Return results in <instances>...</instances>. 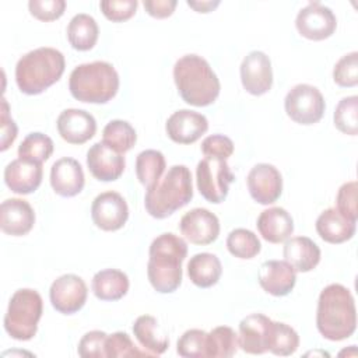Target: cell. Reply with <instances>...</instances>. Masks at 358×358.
<instances>
[{
    "label": "cell",
    "instance_id": "43",
    "mask_svg": "<svg viewBox=\"0 0 358 358\" xmlns=\"http://www.w3.org/2000/svg\"><path fill=\"white\" fill-rule=\"evenodd\" d=\"M106 333L101 330H92L83 336L78 343V355L83 358H103Z\"/></svg>",
    "mask_w": 358,
    "mask_h": 358
},
{
    "label": "cell",
    "instance_id": "47",
    "mask_svg": "<svg viewBox=\"0 0 358 358\" xmlns=\"http://www.w3.org/2000/svg\"><path fill=\"white\" fill-rule=\"evenodd\" d=\"M176 4H178L176 0H144L143 1L145 11L155 18H166L172 15Z\"/></svg>",
    "mask_w": 358,
    "mask_h": 358
},
{
    "label": "cell",
    "instance_id": "1",
    "mask_svg": "<svg viewBox=\"0 0 358 358\" xmlns=\"http://www.w3.org/2000/svg\"><path fill=\"white\" fill-rule=\"evenodd\" d=\"M147 275L152 288L161 294L173 292L182 282V262L187 255L183 238L165 232L150 245Z\"/></svg>",
    "mask_w": 358,
    "mask_h": 358
},
{
    "label": "cell",
    "instance_id": "48",
    "mask_svg": "<svg viewBox=\"0 0 358 358\" xmlns=\"http://www.w3.org/2000/svg\"><path fill=\"white\" fill-rule=\"evenodd\" d=\"M220 4V1L218 0H214V1H211V0H206V1H194V0H187V6L189 7H192V8H194L197 13H208V11H211V10H214L217 6Z\"/></svg>",
    "mask_w": 358,
    "mask_h": 358
},
{
    "label": "cell",
    "instance_id": "38",
    "mask_svg": "<svg viewBox=\"0 0 358 358\" xmlns=\"http://www.w3.org/2000/svg\"><path fill=\"white\" fill-rule=\"evenodd\" d=\"M176 351L185 358H207V333L200 329L185 331L176 343Z\"/></svg>",
    "mask_w": 358,
    "mask_h": 358
},
{
    "label": "cell",
    "instance_id": "36",
    "mask_svg": "<svg viewBox=\"0 0 358 358\" xmlns=\"http://www.w3.org/2000/svg\"><path fill=\"white\" fill-rule=\"evenodd\" d=\"M227 248L229 253L238 259H252L260 249V241L257 235L245 228H236L229 232L227 238Z\"/></svg>",
    "mask_w": 358,
    "mask_h": 358
},
{
    "label": "cell",
    "instance_id": "12",
    "mask_svg": "<svg viewBox=\"0 0 358 358\" xmlns=\"http://www.w3.org/2000/svg\"><path fill=\"white\" fill-rule=\"evenodd\" d=\"M91 217L98 228L103 231H117L129 218V207L123 196L117 192H103L94 199Z\"/></svg>",
    "mask_w": 358,
    "mask_h": 358
},
{
    "label": "cell",
    "instance_id": "20",
    "mask_svg": "<svg viewBox=\"0 0 358 358\" xmlns=\"http://www.w3.org/2000/svg\"><path fill=\"white\" fill-rule=\"evenodd\" d=\"M35 224L31 204L22 199H7L0 206V228L11 236L27 235Z\"/></svg>",
    "mask_w": 358,
    "mask_h": 358
},
{
    "label": "cell",
    "instance_id": "28",
    "mask_svg": "<svg viewBox=\"0 0 358 358\" xmlns=\"http://www.w3.org/2000/svg\"><path fill=\"white\" fill-rule=\"evenodd\" d=\"M133 333L141 347L151 355H161L169 347V340L154 316H138L133 324Z\"/></svg>",
    "mask_w": 358,
    "mask_h": 358
},
{
    "label": "cell",
    "instance_id": "7",
    "mask_svg": "<svg viewBox=\"0 0 358 358\" xmlns=\"http://www.w3.org/2000/svg\"><path fill=\"white\" fill-rule=\"evenodd\" d=\"M43 312L41 295L31 288L15 291L4 315V329L10 337L20 341L31 340L38 330V322Z\"/></svg>",
    "mask_w": 358,
    "mask_h": 358
},
{
    "label": "cell",
    "instance_id": "46",
    "mask_svg": "<svg viewBox=\"0 0 358 358\" xmlns=\"http://www.w3.org/2000/svg\"><path fill=\"white\" fill-rule=\"evenodd\" d=\"M17 137V126L11 116L8 115V103L3 98L1 99V143L0 150L6 151L15 140Z\"/></svg>",
    "mask_w": 358,
    "mask_h": 358
},
{
    "label": "cell",
    "instance_id": "45",
    "mask_svg": "<svg viewBox=\"0 0 358 358\" xmlns=\"http://www.w3.org/2000/svg\"><path fill=\"white\" fill-rule=\"evenodd\" d=\"M201 151L204 157L227 159L234 152V143L229 137L224 134H213L203 140Z\"/></svg>",
    "mask_w": 358,
    "mask_h": 358
},
{
    "label": "cell",
    "instance_id": "35",
    "mask_svg": "<svg viewBox=\"0 0 358 358\" xmlns=\"http://www.w3.org/2000/svg\"><path fill=\"white\" fill-rule=\"evenodd\" d=\"M53 152V141L49 136L35 131L29 133L18 147V157L27 161L42 164Z\"/></svg>",
    "mask_w": 358,
    "mask_h": 358
},
{
    "label": "cell",
    "instance_id": "29",
    "mask_svg": "<svg viewBox=\"0 0 358 358\" xmlns=\"http://www.w3.org/2000/svg\"><path fill=\"white\" fill-rule=\"evenodd\" d=\"M222 274L220 259L213 253H197L187 263V275L190 281L200 287L208 288L218 282Z\"/></svg>",
    "mask_w": 358,
    "mask_h": 358
},
{
    "label": "cell",
    "instance_id": "17",
    "mask_svg": "<svg viewBox=\"0 0 358 358\" xmlns=\"http://www.w3.org/2000/svg\"><path fill=\"white\" fill-rule=\"evenodd\" d=\"M87 166L94 178L102 182L116 180L124 171V157L103 141L95 143L87 152Z\"/></svg>",
    "mask_w": 358,
    "mask_h": 358
},
{
    "label": "cell",
    "instance_id": "42",
    "mask_svg": "<svg viewBox=\"0 0 358 358\" xmlns=\"http://www.w3.org/2000/svg\"><path fill=\"white\" fill-rule=\"evenodd\" d=\"M137 0H103L99 3L103 15L113 22L131 18L137 10Z\"/></svg>",
    "mask_w": 358,
    "mask_h": 358
},
{
    "label": "cell",
    "instance_id": "25",
    "mask_svg": "<svg viewBox=\"0 0 358 358\" xmlns=\"http://www.w3.org/2000/svg\"><path fill=\"white\" fill-rule=\"evenodd\" d=\"M256 225L263 239L271 243L284 242L294 232V220L282 207H271L262 211Z\"/></svg>",
    "mask_w": 358,
    "mask_h": 358
},
{
    "label": "cell",
    "instance_id": "26",
    "mask_svg": "<svg viewBox=\"0 0 358 358\" xmlns=\"http://www.w3.org/2000/svg\"><path fill=\"white\" fill-rule=\"evenodd\" d=\"M316 231L329 243H343L354 236L355 222L341 215L337 208H327L317 217Z\"/></svg>",
    "mask_w": 358,
    "mask_h": 358
},
{
    "label": "cell",
    "instance_id": "9",
    "mask_svg": "<svg viewBox=\"0 0 358 358\" xmlns=\"http://www.w3.org/2000/svg\"><path fill=\"white\" fill-rule=\"evenodd\" d=\"M287 115L299 124L317 123L324 113V98L322 92L309 84L294 85L284 99Z\"/></svg>",
    "mask_w": 358,
    "mask_h": 358
},
{
    "label": "cell",
    "instance_id": "13",
    "mask_svg": "<svg viewBox=\"0 0 358 358\" xmlns=\"http://www.w3.org/2000/svg\"><path fill=\"white\" fill-rule=\"evenodd\" d=\"M241 81L252 95H263L273 85L270 57L262 50H252L241 63Z\"/></svg>",
    "mask_w": 358,
    "mask_h": 358
},
{
    "label": "cell",
    "instance_id": "4",
    "mask_svg": "<svg viewBox=\"0 0 358 358\" xmlns=\"http://www.w3.org/2000/svg\"><path fill=\"white\" fill-rule=\"evenodd\" d=\"M64 66V56L60 50L48 46L34 49L17 62V85L27 95L41 94L60 80Z\"/></svg>",
    "mask_w": 358,
    "mask_h": 358
},
{
    "label": "cell",
    "instance_id": "3",
    "mask_svg": "<svg viewBox=\"0 0 358 358\" xmlns=\"http://www.w3.org/2000/svg\"><path fill=\"white\" fill-rule=\"evenodd\" d=\"M173 80L182 99L193 106H208L220 95V80L206 59L185 55L173 66Z\"/></svg>",
    "mask_w": 358,
    "mask_h": 358
},
{
    "label": "cell",
    "instance_id": "41",
    "mask_svg": "<svg viewBox=\"0 0 358 358\" xmlns=\"http://www.w3.org/2000/svg\"><path fill=\"white\" fill-rule=\"evenodd\" d=\"M357 190H358L357 182L351 180L340 186L336 197L338 213L354 222H357V218H358Z\"/></svg>",
    "mask_w": 358,
    "mask_h": 358
},
{
    "label": "cell",
    "instance_id": "15",
    "mask_svg": "<svg viewBox=\"0 0 358 358\" xmlns=\"http://www.w3.org/2000/svg\"><path fill=\"white\" fill-rule=\"evenodd\" d=\"M182 235L194 245L213 243L220 235V221L207 208H193L187 211L179 222Z\"/></svg>",
    "mask_w": 358,
    "mask_h": 358
},
{
    "label": "cell",
    "instance_id": "33",
    "mask_svg": "<svg viewBox=\"0 0 358 358\" xmlns=\"http://www.w3.org/2000/svg\"><path fill=\"white\" fill-rule=\"evenodd\" d=\"M238 347V334L228 326H218L207 333V358H229Z\"/></svg>",
    "mask_w": 358,
    "mask_h": 358
},
{
    "label": "cell",
    "instance_id": "22",
    "mask_svg": "<svg viewBox=\"0 0 358 358\" xmlns=\"http://www.w3.org/2000/svg\"><path fill=\"white\" fill-rule=\"evenodd\" d=\"M296 282L295 270L285 260H267L259 270V284L270 295L285 296Z\"/></svg>",
    "mask_w": 358,
    "mask_h": 358
},
{
    "label": "cell",
    "instance_id": "32",
    "mask_svg": "<svg viewBox=\"0 0 358 358\" xmlns=\"http://www.w3.org/2000/svg\"><path fill=\"white\" fill-rule=\"evenodd\" d=\"M102 138V141L108 144L110 148L120 154H124L136 144L137 134L134 127L129 122L115 119L103 127Z\"/></svg>",
    "mask_w": 358,
    "mask_h": 358
},
{
    "label": "cell",
    "instance_id": "30",
    "mask_svg": "<svg viewBox=\"0 0 358 358\" xmlns=\"http://www.w3.org/2000/svg\"><path fill=\"white\" fill-rule=\"evenodd\" d=\"M99 28L94 17L85 13L76 14L67 25V39L76 50H90L95 46Z\"/></svg>",
    "mask_w": 358,
    "mask_h": 358
},
{
    "label": "cell",
    "instance_id": "27",
    "mask_svg": "<svg viewBox=\"0 0 358 358\" xmlns=\"http://www.w3.org/2000/svg\"><path fill=\"white\" fill-rule=\"evenodd\" d=\"M92 292L101 301H117L129 291V277L117 268H105L92 277Z\"/></svg>",
    "mask_w": 358,
    "mask_h": 358
},
{
    "label": "cell",
    "instance_id": "14",
    "mask_svg": "<svg viewBox=\"0 0 358 358\" xmlns=\"http://www.w3.org/2000/svg\"><path fill=\"white\" fill-rule=\"evenodd\" d=\"M252 199L260 204H273L282 192V178L280 171L271 164L255 165L246 178Z\"/></svg>",
    "mask_w": 358,
    "mask_h": 358
},
{
    "label": "cell",
    "instance_id": "18",
    "mask_svg": "<svg viewBox=\"0 0 358 358\" xmlns=\"http://www.w3.org/2000/svg\"><path fill=\"white\" fill-rule=\"evenodd\" d=\"M60 137L70 144H83L94 137L96 122L84 109H64L56 122Z\"/></svg>",
    "mask_w": 358,
    "mask_h": 358
},
{
    "label": "cell",
    "instance_id": "40",
    "mask_svg": "<svg viewBox=\"0 0 358 358\" xmlns=\"http://www.w3.org/2000/svg\"><path fill=\"white\" fill-rule=\"evenodd\" d=\"M333 80L340 87H355L358 84V53L344 55L334 66Z\"/></svg>",
    "mask_w": 358,
    "mask_h": 358
},
{
    "label": "cell",
    "instance_id": "11",
    "mask_svg": "<svg viewBox=\"0 0 358 358\" xmlns=\"http://www.w3.org/2000/svg\"><path fill=\"white\" fill-rule=\"evenodd\" d=\"M295 25L302 36L310 41H323L334 34L337 18L329 7L319 1H310L299 10Z\"/></svg>",
    "mask_w": 358,
    "mask_h": 358
},
{
    "label": "cell",
    "instance_id": "39",
    "mask_svg": "<svg viewBox=\"0 0 358 358\" xmlns=\"http://www.w3.org/2000/svg\"><path fill=\"white\" fill-rule=\"evenodd\" d=\"M105 355L109 358H119V357H147L151 354L145 350L140 351L133 344V341L127 333L116 331L110 336H106Z\"/></svg>",
    "mask_w": 358,
    "mask_h": 358
},
{
    "label": "cell",
    "instance_id": "31",
    "mask_svg": "<svg viewBox=\"0 0 358 358\" xmlns=\"http://www.w3.org/2000/svg\"><path fill=\"white\" fill-rule=\"evenodd\" d=\"M165 166V157L161 151L144 150L136 158L137 179L148 189L161 179Z\"/></svg>",
    "mask_w": 358,
    "mask_h": 358
},
{
    "label": "cell",
    "instance_id": "37",
    "mask_svg": "<svg viewBox=\"0 0 358 358\" xmlns=\"http://www.w3.org/2000/svg\"><path fill=\"white\" fill-rule=\"evenodd\" d=\"M334 126L344 134H358V96L351 95L343 98L333 115Z\"/></svg>",
    "mask_w": 358,
    "mask_h": 358
},
{
    "label": "cell",
    "instance_id": "23",
    "mask_svg": "<svg viewBox=\"0 0 358 358\" xmlns=\"http://www.w3.org/2000/svg\"><path fill=\"white\" fill-rule=\"evenodd\" d=\"M42 175V164L17 158L6 166L4 182L11 192L18 194H29L39 187Z\"/></svg>",
    "mask_w": 358,
    "mask_h": 358
},
{
    "label": "cell",
    "instance_id": "21",
    "mask_svg": "<svg viewBox=\"0 0 358 358\" xmlns=\"http://www.w3.org/2000/svg\"><path fill=\"white\" fill-rule=\"evenodd\" d=\"M85 183L84 172L80 162L70 157L57 159L50 168V185L55 193L62 197L78 194Z\"/></svg>",
    "mask_w": 358,
    "mask_h": 358
},
{
    "label": "cell",
    "instance_id": "44",
    "mask_svg": "<svg viewBox=\"0 0 358 358\" xmlns=\"http://www.w3.org/2000/svg\"><path fill=\"white\" fill-rule=\"evenodd\" d=\"M29 13L41 21H53L63 15L66 8L64 0H29Z\"/></svg>",
    "mask_w": 358,
    "mask_h": 358
},
{
    "label": "cell",
    "instance_id": "10",
    "mask_svg": "<svg viewBox=\"0 0 358 358\" xmlns=\"http://www.w3.org/2000/svg\"><path fill=\"white\" fill-rule=\"evenodd\" d=\"M88 289L84 280L76 274H63L56 278L49 289L52 306L63 313L73 315L78 312L87 301Z\"/></svg>",
    "mask_w": 358,
    "mask_h": 358
},
{
    "label": "cell",
    "instance_id": "6",
    "mask_svg": "<svg viewBox=\"0 0 358 358\" xmlns=\"http://www.w3.org/2000/svg\"><path fill=\"white\" fill-rule=\"evenodd\" d=\"M69 90L80 102L106 103L117 94L119 74L108 62L84 63L71 71Z\"/></svg>",
    "mask_w": 358,
    "mask_h": 358
},
{
    "label": "cell",
    "instance_id": "24",
    "mask_svg": "<svg viewBox=\"0 0 358 358\" xmlns=\"http://www.w3.org/2000/svg\"><path fill=\"white\" fill-rule=\"evenodd\" d=\"M284 260L299 273L313 270L320 262L319 246L308 236H294L284 243Z\"/></svg>",
    "mask_w": 358,
    "mask_h": 358
},
{
    "label": "cell",
    "instance_id": "2",
    "mask_svg": "<svg viewBox=\"0 0 358 358\" xmlns=\"http://www.w3.org/2000/svg\"><path fill=\"white\" fill-rule=\"evenodd\" d=\"M316 326L319 333L330 341H341L354 334L357 310L348 288L341 284H330L320 292Z\"/></svg>",
    "mask_w": 358,
    "mask_h": 358
},
{
    "label": "cell",
    "instance_id": "16",
    "mask_svg": "<svg viewBox=\"0 0 358 358\" xmlns=\"http://www.w3.org/2000/svg\"><path fill=\"white\" fill-rule=\"evenodd\" d=\"M207 117L190 109L173 112L165 124L168 137L178 144H192L197 141L207 131Z\"/></svg>",
    "mask_w": 358,
    "mask_h": 358
},
{
    "label": "cell",
    "instance_id": "19",
    "mask_svg": "<svg viewBox=\"0 0 358 358\" xmlns=\"http://www.w3.org/2000/svg\"><path fill=\"white\" fill-rule=\"evenodd\" d=\"M273 320L262 313H252L239 323L238 343L248 354H263L268 351V333Z\"/></svg>",
    "mask_w": 358,
    "mask_h": 358
},
{
    "label": "cell",
    "instance_id": "34",
    "mask_svg": "<svg viewBox=\"0 0 358 358\" xmlns=\"http://www.w3.org/2000/svg\"><path fill=\"white\" fill-rule=\"evenodd\" d=\"M299 347L298 333L288 324L273 322L268 333V351L274 355L287 357L294 354Z\"/></svg>",
    "mask_w": 358,
    "mask_h": 358
},
{
    "label": "cell",
    "instance_id": "5",
    "mask_svg": "<svg viewBox=\"0 0 358 358\" xmlns=\"http://www.w3.org/2000/svg\"><path fill=\"white\" fill-rule=\"evenodd\" d=\"M192 197L193 185L190 169L185 165H173L162 179L147 189L144 206L151 217L162 220L186 206Z\"/></svg>",
    "mask_w": 358,
    "mask_h": 358
},
{
    "label": "cell",
    "instance_id": "8",
    "mask_svg": "<svg viewBox=\"0 0 358 358\" xmlns=\"http://www.w3.org/2000/svg\"><path fill=\"white\" fill-rule=\"evenodd\" d=\"M196 180L200 194L207 201L218 204L225 200L235 175L231 172L227 159L206 157L197 164Z\"/></svg>",
    "mask_w": 358,
    "mask_h": 358
}]
</instances>
